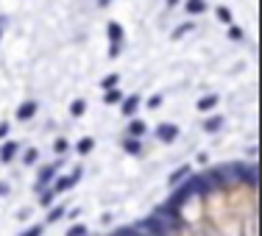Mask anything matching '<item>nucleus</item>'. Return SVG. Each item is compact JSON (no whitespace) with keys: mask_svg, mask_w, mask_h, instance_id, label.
Masks as SVG:
<instances>
[{"mask_svg":"<svg viewBox=\"0 0 262 236\" xmlns=\"http://www.w3.org/2000/svg\"><path fill=\"white\" fill-rule=\"evenodd\" d=\"M229 39H232V42H240L243 39V31L237 25H229Z\"/></svg>","mask_w":262,"mask_h":236,"instance_id":"21","label":"nucleus"},{"mask_svg":"<svg viewBox=\"0 0 262 236\" xmlns=\"http://www.w3.org/2000/svg\"><path fill=\"white\" fill-rule=\"evenodd\" d=\"M53 150H56L59 156H64V153L70 150V142H67V139H64V136H59L56 142H53Z\"/></svg>","mask_w":262,"mask_h":236,"instance_id":"15","label":"nucleus"},{"mask_svg":"<svg viewBox=\"0 0 262 236\" xmlns=\"http://www.w3.org/2000/svg\"><path fill=\"white\" fill-rule=\"evenodd\" d=\"M156 139H159V142H165V145L176 142V139H178V125H173V122L156 125Z\"/></svg>","mask_w":262,"mask_h":236,"instance_id":"1","label":"nucleus"},{"mask_svg":"<svg viewBox=\"0 0 262 236\" xmlns=\"http://www.w3.org/2000/svg\"><path fill=\"white\" fill-rule=\"evenodd\" d=\"M67 186H73V180L70 178H59V183H56L59 192H62V189H67Z\"/></svg>","mask_w":262,"mask_h":236,"instance_id":"24","label":"nucleus"},{"mask_svg":"<svg viewBox=\"0 0 262 236\" xmlns=\"http://www.w3.org/2000/svg\"><path fill=\"white\" fill-rule=\"evenodd\" d=\"M159 106H162V97H159V95H154V97H148V103H145V109L156 111V109H159Z\"/></svg>","mask_w":262,"mask_h":236,"instance_id":"22","label":"nucleus"},{"mask_svg":"<svg viewBox=\"0 0 262 236\" xmlns=\"http://www.w3.org/2000/svg\"><path fill=\"white\" fill-rule=\"evenodd\" d=\"M36 159H39V150H25L22 153V164H34Z\"/></svg>","mask_w":262,"mask_h":236,"instance_id":"20","label":"nucleus"},{"mask_svg":"<svg viewBox=\"0 0 262 236\" xmlns=\"http://www.w3.org/2000/svg\"><path fill=\"white\" fill-rule=\"evenodd\" d=\"M39 234H42V228H31V231H28V234H25V236H39Z\"/></svg>","mask_w":262,"mask_h":236,"instance_id":"28","label":"nucleus"},{"mask_svg":"<svg viewBox=\"0 0 262 236\" xmlns=\"http://www.w3.org/2000/svg\"><path fill=\"white\" fill-rule=\"evenodd\" d=\"M103 100H106V106H112V103H123V95H120V89H109Z\"/></svg>","mask_w":262,"mask_h":236,"instance_id":"16","label":"nucleus"},{"mask_svg":"<svg viewBox=\"0 0 262 236\" xmlns=\"http://www.w3.org/2000/svg\"><path fill=\"white\" fill-rule=\"evenodd\" d=\"M56 167H59V164H50V167H45L42 173H39V183H48V180H53V175H56Z\"/></svg>","mask_w":262,"mask_h":236,"instance_id":"14","label":"nucleus"},{"mask_svg":"<svg viewBox=\"0 0 262 236\" xmlns=\"http://www.w3.org/2000/svg\"><path fill=\"white\" fill-rule=\"evenodd\" d=\"M50 200H53V192H45V194H42V206H48Z\"/></svg>","mask_w":262,"mask_h":236,"instance_id":"27","label":"nucleus"},{"mask_svg":"<svg viewBox=\"0 0 262 236\" xmlns=\"http://www.w3.org/2000/svg\"><path fill=\"white\" fill-rule=\"evenodd\" d=\"M6 136H8V125L0 122V139H6Z\"/></svg>","mask_w":262,"mask_h":236,"instance_id":"26","label":"nucleus"},{"mask_svg":"<svg viewBox=\"0 0 262 236\" xmlns=\"http://www.w3.org/2000/svg\"><path fill=\"white\" fill-rule=\"evenodd\" d=\"M187 175H190V167H178L176 173L170 175V186H176L178 180H184V178H187Z\"/></svg>","mask_w":262,"mask_h":236,"instance_id":"12","label":"nucleus"},{"mask_svg":"<svg viewBox=\"0 0 262 236\" xmlns=\"http://www.w3.org/2000/svg\"><path fill=\"white\" fill-rule=\"evenodd\" d=\"M215 14H218V20L223 22V25H232V11H229L226 6H218L215 8Z\"/></svg>","mask_w":262,"mask_h":236,"instance_id":"13","label":"nucleus"},{"mask_svg":"<svg viewBox=\"0 0 262 236\" xmlns=\"http://www.w3.org/2000/svg\"><path fill=\"white\" fill-rule=\"evenodd\" d=\"M140 95H131V97H123V106H120V111L126 114V117H134L137 114V109H140Z\"/></svg>","mask_w":262,"mask_h":236,"instance_id":"2","label":"nucleus"},{"mask_svg":"<svg viewBox=\"0 0 262 236\" xmlns=\"http://www.w3.org/2000/svg\"><path fill=\"white\" fill-rule=\"evenodd\" d=\"M0 31H3V20H0Z\"/></svg>","mask_w":262,"mask_h":236,"instance_id":"32","label":"nucleus"},{"mask_svg":"<svg viewBox=\"0 0 262 236\" xmlns=\"http://www.w3.org/2000/svg\"><path fill=\"white\" fill-rule=\"evenodd\" d=\"M106 34H109V42L112 45H123V25L120 22H109V28H106Z\"/></svg>","mask_w":262,"mask_h":236,"instance_id":"4","label":"nucleus"},{"mask_svg":"<svg viewBox=\"0 0 262 236\" xmlns=\"http://www.w3.org/2000/svg\"><path fill=\"white\" fill-rule=\"evenodd\" d=\"M8 192V186H6V183H0V194H6Z\"/></svg>","mask_w":262,"mask_h":236,"instance_id":"30","label":"nucleus"},{"mask_svg":"<svg viewBox=\"0 0 262 236\" xmlns=\"http://www.w3.org/2000/svg\"><path fill=\"white\" fill-rule=\"evenodd\" d=\"M220 128H223V117H220V114H215V117H209L204 122V131L206 133H215V131H220Z\"/></svg>","mask_w":262,"mask_h":236,"instance_id":"9","label":"nucleus"},{"mask_svg":"<svg viewBox=\"0 0 262 236\" xmlns=\"http://www.w3.org/2000/svg\"><path fill=\"white\" fill-rule=\"evenodd\" d=\"M67 236H87V228H84V225H76V228H73Z\"/></svg>","mask_w":262,"mask_h":236,"instance_id":"23","label":"nucleus"},{"mask_svg":"<svg viewBox=\"0 0 262 236\" xmlns=\"http://www.w3.org/2000/svg\"><path fill=\"white\" fill-rule=\"evenodd\" d=\"M109 3H112V0H98V6H100V8H106Z\"/></svg>","mask_w":262,"mask_h":236,"instance_id":"29","label":"nucleus"},{"mask_svg":"<svg viewBox=\"0 0 262 236\" xmlns=\"http://www.w3.org/2000/svg\"><path fill=\"white\" fill-rule=\"evenodd\" d=\"M218 103H220V97H218V95H204V97L198 100V106H195V109H198V111H212Z\"/></svg>","mask_w":262,"mask_h":236,"instance_id":"7","label":"nucleus"},{"mask_svg":"<svg viewBox=\"0 0 262 236\" xmlns=\"http://www.w3.org/2000/svg\"><path fill=\"white\" fill-rule=\"evenodd\" d=\"M36 111H39V103L28 100V103H22L20 109H17V119H20V122H25V119H31V117H34Z\"/></svg>","mask_w":262,"mask_h":236,"instance_id":"3","label":"nucleus"},{"mask_svg":"<svg viewBox=\"0 0 262 236\" xmlns=\"http://www.w3.org/2000/svg\"><path fill=\"white\" fill-rule=\"evenodd\" d=\"M123 150L126 153H140V139H126V142H123Z\"/></svg>","mask_w":262,"mask_h":236,"instance_id":"18","label":"nucleus"},{"mask_svg":"<svg viewBox=\"0 0 262 236\" xmlns=\"http://www.w3.org/2000/svg\"><path fill=\"white\" fill-rule=\"evenodd\" d=\"M120 50H123V45H109V56H112V59L114 56H120Z\"/></svg>","mask_w":262,"mask_h":236,"instance_id":"25","label":"nucleus"},{"mask_svg":"<svg viewBox=\"0 0 262 236\" xmlns=\"http://www.w3.org/2000/svg\"><path fill=\"white\" fill-rule=\"evenodd\" d=\"M17 150H20V145H17V142H6V145L0 147V161H3V164H6V161H11L17 156Z\"/></svg>","mask_w":262,"mask_h":236,"instance_id":"5","label":"nucleus"},{"mask_svg":"<svg viewBox=\"0 0 262 236\" xmlns=\"http://www.w3.org/2000/svg\"><path fill=\"white\" fill-rule=\"evenodd\" d=\"M92 147H95V139H92V136H84L81 142H78V147H76V150L81 153V156H87V153L92 150Z\"/></svg>","mask_w":262,"mask_h":236,"instance_id":"11","label":"nucleus"},{"mask_svg":"<svg viewBox=\"0 0 262 236\" xmlns=\"http://www.w3.org/2000/svg\"><path fill=\"white\" fill-rule=\"evenodd\" d=\"M184 11L190 14V17H195V14H204V11H206V3H204V0H187V3H184Z\"/></svg>","mask_w":262,"mask_h":236,"instance_id":"8","label":"nucleus"},{"mask_svg":"<svg viewBox=\"0 0 262 236\" xmlns=\"http://www.w3.org/2000/svg\"><path fill=\"white\" fill-rule=\"evenodd\" d=\"M84 111H87V103H84V100H73V106H70V114H73V117H81Z\"/></svg>","mask_w":262,"mask_h":236,"instance_id":"17","label":"nucleus"},{"mask_svg":"<svg viewBox=\"0 0 262 236\" xmlns=\"http://www.w3.org/2000/svg\"><path fill=\"white\" fill-rule=\"evenodd\" d=\"M176 3H178V0H168V6H176Z\"/></svg>","mask_w":262,"mask_h":236,"instance_id":"31","label":"nucleus"},{"mask_svg":"<svg viewBox=\"0 0 262 236\" xmlns=\"http://www.w3.org/2000/svg\"><path fill=\"white\" fill-rule=\"evenodd\" d=\"M145 131H148V125L142 122V119H131L128 122V139H140Z\"/></svg>","mask_w":262,"mask_h":236,"instance_id":"6","label":"nucleus"},{"mask_svg":"<svg viewBox=\"0 0 262 236\" xmlns=\"http://www.w3.org/2000/svg\"><path fill=\"white\" fill-rule=\"evenodd\" d=\"M117 83H120V75H117V72H112V75H106L103 78V81H100V89H117Z\"/></svg>","mask_w":262,"mask_h":236,"instance_id":"10","label":"nucleus"},{"mask_svg":"<svg viewBox=\"0 0 262 236\" xmlns=\"http://www.w3.org/2000/svg\"><path fill=\"white\" fill-rule=\"evenodd\" d=\"M192 28H195V25H192V22H184V25H178L176 31H173V39H181V36H184V34H190Z\"/></svg>","mask_w":262,"mask_h":236,"instance_id":"19","label":"nucleus"}]
</instances>
